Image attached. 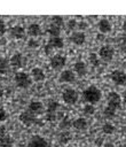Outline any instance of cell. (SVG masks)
I'll list each match as a JSON object with an SVG mask.
<instances>
[{"label":"cell","instance_id":"cell-2","mask_svg":"<svg viewBox=\"0 0 126 147\" xmlns=\"http://www.w3.org/2000/svg\"><path fill=\"white\" fill-rule=\"evenodd\" d=\"M14 82L17 87L19 88H27L32 84V78L30 74H26L24 71H18L14 75Z\"/></svg>","mask_w":126,"mask_h":147},{"label":"cell","instance_id":"cell-10","mask_svg":"<svg viewBox=\"0 0 126 147\" xmlns=\"http://www.w3.org/2000/svg\"><path fill=\"white\" fill-rule=\"evenodd\" d=\"M27 147H50L49 142L41 136H32L27 142Z\"/></svg>","mask_w":126,"mask_h":147},{"label":"cell","instance_id":"cell-1","mask_svg":"<svg viewBox=\"0 0 126 147\" xmlns=\"http://www.w3.org/2000/svg\"><path fill=\"white\" fill-rule=\"evenodd\" d=\"M101 91L96 87V86H94V85H90V86H88L87 88H85L84 90V92H82V98H84V100L87 102V103H89V105H95V103H97L99 101H100V99H101Z\"/></svg>","mask_w":126,"mask_h":147},{"label":"cell","instance_id":"cell-25","mask_svg":"<svg viewBox=\"0 0 126 147\" xmlns=\"http://www.w3.org/2000/svg\"><path fill=\"white\" fill-rule=\"evenodd\" d=\"M58 126H60V129H61L62 131H64V130H69V129L72 126V121L70 119L69 116H64V117L61 119Z\"/></svg>","mask_w":126,"mask_h":147},{"label":"cell","instance_id":"cell-29","mask_svg":"<svg viewBox=\"0 0 126 147\" xmlns=\"http://www.w3.org/2000/svg\"><path fill=\"white\" fill-rule=\"evenodd\" d=\"M88 60H89V63L93 67H99L100 65V56H99V54H96V53H89Z\"/></svg>","mask_w":126,"mask_h":147},{"label":"cell","instance_id":"cell-11","mask_svg":"<svg viewBox=\"0 0 126 147\" xmlns=\"http://www.w3.org/2000/svg\"><path fill=\"white\" fill-rule=\"evenodd\" d=\"M111 80L117 84V85H125L126 84V72H124L123 70H113L110 75Z\"/></svg>","mask_w":126,"mask_h":147},{"label":"cell","instance_id":"cell-36","mask_svg":"<svg viewBox=\"0 0 126 147\" xmlns=\"http://www.w3.org/2000/svg\"><path fill=\"white\" fill-rule=\"evenodd\" d=\"M6 31H7L6 23H5V21H3L2 18H0V37L3 36V34L6 33Z\"/></svg>","mask_w":126,"mask_h":147},{"label":"cell","instance_id":"cell-20","mask_svg":"<svg viewBox=\"0 0 126 147\" xmlns=\"http://www.w3.org/2000/svg\"><path fill=\"white\" fill-rule=\"evenodd\" d=\"M111 23L109 22V20H107V18H101L100 21H99V23H97V29H99V31L100 32H102V33H108V32H110L111 31Z\"/></svg>","mask_w":126,"mask_h":147},{"label":"cell","instance_id":"cell-23","mask_svg":"<svg viewBox=\"0 0 126 147\" xmlns=\"http://www.w3.org/2000/svg\"><path fill=\"white\" fill-rule=\"evenodd\" d=\"M0 147H14V139L13 137L5 134L0 137Z\"/></svg>","mask_w":126,"mask_h":147},{"label":"cell","instance_id":"cell-40","mask_svg":"<svg viewBox=\"0 0 126 147\" xmlns=\"http://www.w3.org/2000/svg\"><path fill=\"white\" fill-rule=\"evenodd\" d=\"M103 147H116L113 144H111V142H105L104 145H103Z\"/></svg>","mask_w":126,"mask_h":147},{"label":"cell","instance_id":"cell-27","mask_svg":"<svg viewBox=\"0 0 126 147\" xmlns=\"http://www.w3.org/2000/svg\"><path fill=\"white\" fill-rule=\"evenodd\" d=\"M116 111H117L116 109L105 106V108L103 109V116H104L107 119H111V118H113V117L116 116Z\"/></svg>","mask_w":126,"mask_h":147},{"label":"cell","instance_id":"cell-33","mask_svg":"<svg viewBox=\"0 0 126 147\" xmlns=\"http://www.w3.org/2000/svg\"><path fill=\"white\" fill-rule=\"evenodd\" d=\"M77 26H78V22H77L74 18H70L69 22H68V28H69L70 30H74Z\"/></svg>","mask_w":126,"mask_h":147},{"label":"cell","instance_id":"cell-28","mask_svg":"<svg viewBox=\"0 0 126 147\" xmlns=\"http://www.w3.org/2000/svg\"><path fill=\"white\" fill-rule=\"evenodd\" d=\"M115 130H116L115 125L111 124L110 122H105V123L102 125V131H103V133H105V134H112V133L115 132Z\"/></svg>","mask_w":126,"mask_h":147},{"label":"cell","instance_id":"cell-8","mask_svg":"<svg viewBox=\"0 0 126 147\" xmlns=\"http://www.w3.org/2000/svg\"><path fill=\"white\" fill-rule=\"evenodd\" d=\"M63 46H64V41H63V39L61 37H50L48 39V42H47L46 47H45V52L47 54H49L52 49H54V48H63Z\"/></svg>","mask_w":126,"mask_h":147},{"label":"cell","instance_id":"cell-41","mask_svg":"<svg viewBox=\"0 0 126 147\" xmlns=\"http://www.w3.org/2000/svg\"><path fill=\"white\" fill-rule=\"evenodd\" d=\"M3 88H2V86H0V98H2L3 96Z\"/></svg>","mask_w":126,"mask_h":147},{"label":"cell","instance_id":"cell-16","mask_svg":"<svg viewBox=\"0 0 126 147\" xmlns=\"http://www.w3.org/2000/svg\"><path fill=\"white\" fill-rule=\"evenodd\" d=\"M30 76L32 78V80L34 82H42L45 78H46V75H45V71L39 68V67H36V68H32L31 72H30Z\"/></svg>","mask_w":126,"mask_h":147},{"label":"cell","instance_id":"cell-21","mask_svg":"<svg viewBox=\"0 0 126 147\" xmlns=\"http://www.w3.org/2000/svg\"><path fill=\"white\" fill-rule=\"evenodd\" d=\"M71 139H72V134H71V132H70L69 130L61 131V132H60V134L57 136V140H58V142H60V144H62V145L68 144Z\"/></svg>","mask_w":126,"mask_h":147},{"label":"cell","instance_id":"cell-3","mask_svg":"<svg viewBox=\"0 0 126 147\" xmlns=\"http://www.w3.org/2000/svg\"><path fill=\"white\" fill-rule=\"evenodd\" d=\"M60 107V103L56 100H48L47 102V108L45 111V117L46 121L48 122H53L56 119V111Z\"/></svg>","mask_w":126,"mask_h":147},{"label":"cell","instance_id":"cell-15","mask_svg":"<svg viewBox=\"0 0 126 147\" xmlns=\"http://www.w3.org/2000/svg\"><path fill=\"white\" fill-rule=\"evenodd\" d=\"M27 34L32 38H36V37H39L42 34V30H41V26L38 24V23H31L29 24L27 26V30H26Z\"/></svg>","mask_w":126,"mask_h":147},{"label":"cell","instance_id":"cell-5","mask_svg":"<svg viewBox=\"0 0 126 147\" xmlns=\"http://www.w3.org/2000/svg\"><path fill=\"white\" fill-rule=\"evenodd\" d=\"M18 119H19V122H21L23 125H25V126H31V125H33V124L37 122V116L27 109V110H24V111H22V113L19 114Z\"/></svg>","mask_w":126,"mask_h":147},{"label":"cell","instance_id":"cell-35","mask_svg":"<svg viewBox=\"0 0 126 147\" xmlns=\"http://www.w3.org/2000/svg\"><path fill=\"white\" fill-rule=\"evenodd\" d=\"M7 117H8L7 111L5 110V108L0 107V123H1V122H5V121L7 119Z\"/></svg>","mask_w":126,"mask_h":147},{"label":"cell","instance_id":"cell-34","mask_svg":"<svg viewBox=\"0 0 126 147\" xmlns=\"http://www.w3.org/2000/svg\"><path fill=\"white\" fill-rule=\"evenodd\" d=\"M120 48L124 53H126V32L121 34V42H120Z\"/></svg>","mask_w":126,"mask_h":147},{"label":"cell","instance_id":"cell-17","mask_svg":"<svg viewBox=\"0 0 126 147\" xmlns=\"http://www.w3.org/2000/svg\"><path fill=\"white\" fill-rule=\"evenodd\" d=\"M60 80L63 83H73L76 80V74L72 70H63L60 75Z\"/></svg>","mask_w":126,"mask_h":147},{"label":"cell","instance_id":"cell-12","mask_svg":"<svg viewBox=\"0 0 126 147\" xmlns=\"http://www.w3.org/2000/svg\"><path fill=\"white\" fill-rule=\"evenodd\" d=\"M25 33H26V31L22 25H14L9 29V34L14 39H24Z\"/></svg>","mask_w":126,"mask_h":147},{"label":"cell","instance_id":"cell-4","mask_svg":"<svg viewBox=\"0 0 126 147\" xmlns=\"http://www.w3.org/2000/svg\"><path fill=\"white\" fill-rule=\"evenodd\" d=\"M62 99H63L64 103H66V105H74L79 99V94L74 88L68 87V88H65L63 91Z\"/></svg>","mask_w":126,"mask_h":147},{"label":"cell","instance_id":"cell-37","mask_svg":"<svg viewBox=\"0 0 126 147\" xmlns=\"http://www.w3.org/2000/svg\"><path fill=\"white\" fill-rule=\"evenodd\" d=\"M87 26H88V24H87L85 21H81V22H79V23H78V26H77V28H78L80 31H82V32H84V30H85V29H87Z\"/></svg>","mask_w":126,"mask_h":147},{"label":"cell","instance_id":"cell-7","mask_svg":"<svg viewBox=\"0 0 126 147\" xmlns=\"http://www.w3.org/2000/svg\"><path fill=\"white\" fill-rule=\"evenodd\" d=\"M66 63V57L62 54H55L50 57L49 60V64H50V68L54 69V70H60L62 69Z\"/></svg>","mask_w":126,"mask_h":147},{"label":"cell","instance_id":"cell-32","mask_svg":"<svg viewBox=\"0 0 126 147\" xmlns=\"http://www.w3.org/2000/svg\"><path fill=\"white\" fill-rule=\"evenodd\" d=\"M39 41L36 39V38H31V39H29V41H27V46L30 47V48H38L39 47Z\"/></svg>","mask_w":126,"mask_h":147},{"label":"cell","instance_id":"cell-22","mask_svg":"<svg viewBox=\"0 0 126 147\" xmlns=\"http://www.w3.org/2000/svg\"><path fill=\"white\" fill-rule=\"evenodd\" d=\"M87 121L84 118V117H78L76 118L73 122H72V126L76 129V130H85L87 127Z\"/></svg>","mask_w":126,"mask_h":147},{"label":"cell","instance_id":"cell-14","mask_svg":"<svg viewBox=\"0 0 126 147\" xmlns=\"http://www.w3.org/2000/svg\"><path fill=\"white\" fill-rule=\"evenodd\" d=\"M70 41L73 42L74 45H82L86 41V34L82 31H73L70 34Z\"/></svg>","mask_w":126,"mask_h":147},{"label":"cell","instance_id":"cell-19","mask_svg":"<svg viewBox=\"0 0 126 147\" xmlns=\"http://www.w3.org/2000/svg\"><path fill=\"white\" fill-rule=\"evenodd\" d=\"M9 64L14 68H21L22 64H23V55L19 52L14 53L13 56L10 57V60H9Z\"/></svg>","mask_w":126,"mask_h":147},{"label":"cell","instance_id":"cell-31","mask_svg":"<svg viewBox=\"0 0 126 147\" xmlns=\"http://www.w3.org/2000/svg\"><path fill=\"white\" fill-rule=\"evenodd\" d=\"M52 24H55V25L62 28L63 24H64V20L60 15H54V16H52Z\"/></svg>","mask_w":126,"mask_h":147},{"label":"cell","instance_id":"cell-9","mask_svg":"<svg viewBox=\"0 0 126 147\" xmlns=\"http://www.w3.org/2000/svg\"><path fill=\"white\" fill-rule=\"evenodd\" d=\"M99 55H100V57H101L103 61L109 62V61H111V60L113 59L115 49H113V47H111V46H109V45H103V46L100 48V51H99Z\"/></svg>","mask_w":126,"mask_h":147},{"label":"cell","instance_id":"cell-13","mask_svg":"<svg viewBox=\"0 0 126 147\" xmlns=\"http://www.w3.org/2000/svg\"><path fill=\"white\" fill-rule=\"evenodd\" d=\"M27 109H29L31 113H33L36 116L41 115V114L45 113V107H44L42 102H40V101H38V100H33V101H31V102L29 103Z\"/></svg>","mask_w":126,"mask_h":147},{"label":"cell","instance_id":"cell-26","mask_svg":"<svg viewBox=\"0 0 126 147\" xmlns=\"http://www.w3.org/2000/svg\"><path fill=\"white\" fill-rule=\"evenodd\" d=\"M9 61L2 56H0V75H6L9 70Z\"/></svg>","mask_w":126,"mask_h":147},{"label":"cell","instance_id":"cell-24","mask_svg":"<svg viewBox=\"0 0 126 147\" xmlns=\"http://www.w3.org/2000/svg\"><path fill=\"white\" fill-rule=\"evenodd\" d=\"M61 31H62V29L60 26H57L55 24H52V23L47 28V32L50 34V37H60Z\"/></svg>","mask_w":126,"mask_h":147},{"label":"cell","instance_id":"cell-6","mask_svg":"<svg viewBox=\"0 0 126 147\" xmlns=\"http://www.w3.org/2000/svg\"><path fill=\"white\" fill-rule=\"evenodd\" d=\"M120 105H121V96L115 91L109 92L107 95V106L117 110L120 107Z\"/></svg>","mask_w":126,"mask_h":147},{"label":"cell","instance_id":"cell-30","mask_svg":"<svg viewBox=\"0 0 126 147\" xmlns=\"http://www.w3.org/2000/svg\"><path fill=\"white\" fill-rule=\"evenodd\" d=\"M82 113H84L85 116H92V115H94V113H95V107H94V105L86 103V105L84 106Z\"/></svg>","mask_w":126,"mask_h":147},{"label":"cell","instance_id":"cell-18","mask_svg":"<svg viewBox=\"0 0 126 147\" xmlns=\"http://www.w3.org/2000/svg\"><path fill=\"white\" fill-rule=\"evenodd\" d=\"M73 72L77 74V75L80 76V77L86 76V74H87V65L85 64V62H82V61H77V62L73 64Z\"/></svg>","mask_w":126,"mask_h":147},{"label":"cell","instance_id":"cell-38","mask_svg":"<svg viewBox=\"0 0 126 147\" xmlns=\"http://www.w3.org/2000/svg\"><path fill=\"white\" fill-rule=\"evenodd\" d=\"M5 134H6V127H5V125H2L0 123V137H2Z\"/></svg>","mask_w":126,"mask_h":147},{"label":"cell","instance_id":"cell-39","mask_svg":"<svg viewBox=\"0 0 126 147\" xmlns=\"http://www.w3.org/2000/svg\"><path fill=\"white\" fill-rule=\"evenodd\" d=\"M121 99H123V102L126 105V90L123 92V96H121Z\"/></svg>","mask_w":126,"mask_h":147}]
</instances>
